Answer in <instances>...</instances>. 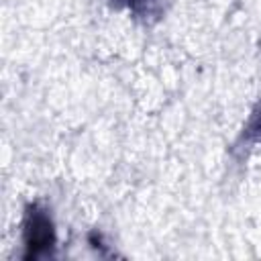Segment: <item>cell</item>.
I'll return each instance as SVG.
<instances>
[{
	"instance_id": "7a4b0ae2",
	"label": "cell",
	"mask_w": 261,
	"mask_h": 261,
	"mask_svg": "<svg viewBox=\"0 0 261 261\" xmlns=\"http://www.w3.org/2000/svg\"><path fill=\"white\" fill-rule=\"evenodd\" d=\"M112 2L118 6H128L133 10H141V6H145L149 0H112Z\"/></svg>"
},
{
	"instance_id": "6da1fadb",
	"label": "cell",
	"mask_w": 261,
	"mask_h": 261,
	"mask_svg": "<svg viewBox=\"0 0 261 261\" xmlns=\"http://www.w3.org/2000/svg\"><path fill=\"white\" fill-rule=\"evenodd\" d=\"M55 243V232H53V222L49 214L35 206H29L27 216H24V247H27V259H35L39 255H45L53 249Z\"/></svg>"
}]
</instances>
